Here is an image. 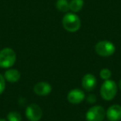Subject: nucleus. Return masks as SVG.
<instances>
[{
  "label": "nucleus",
  "instance_id": "obj_1",
  "mask_svg": "<svg viewBox=\"0 0 121 121\" xmlns=\"http://www.w3.org/2000/svg\"><path fill=\"white\" fill-rule=\"evenodd\" d=\"M62 26L67 32H76L81 27V18L75 13H67L62 18Z\"/></svg>",
  "mask_w": 121,
  "mask_h": 121
},
{
  "label": "nucleus",
  "instance_id": "obj_2",
  "mask_svg": "<svg viewBox=\"0 0 121 121\" xmlns=\"http://www.w3.org/2000/svg\"><path fill=\"white\" fill-rule=\"evenodd\" d=\"M16 52L10 47H5L0 51V67L4 69L11 68L16 62Z\"/></svg>",
  "mask_w": 121,
  "mask_h": 121
},
{
  "label": "nucleus",
  "instance_id": "obj_3",
  "mask_svg": "<svg viewBox=\"0 0 121 121\" xmlns=\"http://www.w3.org/2000/svg\"><path fill=\"white\" fill-rule=\"evenodd\" d=\"M118 86L114 81L106 80L102 84L99 90L100 95L104 100H112L117 95Z\"/></svg>",
  "mask_w": 121,
  "mask_h": 121
},
{
  "label": "nucleus",
  "instance_id": "obj_4",
  "mask_svg": "<svg viewBox=\"0 0 121 121\" xmlns=\"http://www.w3.org/2000/svg\"><path fill=\"white\" fill-rule=\"evenodd\" d=\"M95 51L100 56L109 57L115 52V46L109 41H100L96 43Z\"/></svg>",
  "mask_w": 121,
  "mask_h": 121
},
{
  "label": "nucleus",
  "instance_id": "obj_5",
  "mask_svg": "<svg viewBox=\"0 0 121 121\" xmlns=\"http://www.w3.org/2000/svg\"><path fill=\"white\" fill-rule=\"evenodd\" d=\"M106 116V111L100 105H94L87 110L86 119L87 121H103Z\"/></svg>",
  "mask_w": 121,
  "mask_h": 121
},
{
  "label": "nucleus",
  "instance_id": "obj_6",
  "mask_svg": "<svg viewBox=\"0 0 121 121\" xmlns=\"http://www.w3.org/2000/svg\"><path fill=\"white\" fill-rule=\"evenodd\" d=\"M26 118L29 121H39L42 117V109L37 104H31L25 110Z\"/></svg>",
  "mask_w": 121,
  "mask_h": 121
},
{
  "label": "nucleus",
  "instance_id": "obj_7",
  "mask_svg": "<svg viewBox=\"0 0 121 121\" xmlns=\"http://www.w3.org/2000/svg\"><path fill=\"white\" fill-rule=\"evenodd\" d=\"M86 99V94L81 89H73L69 91L67 95V100L72 104H79Z\"/></svg>",
  "mask_w": 121,
  "mask_h": 121
},
{
  "label": "nucleus",
  "instance_id": "obj_8",
  "mask_svg": "<svg viewBox=\"0 0 121 121\" xmlns=\"http://www.w3.org/2000/svg\"><path fill=\"white\" fill-rule=\"evenodd\" d=\"M81 85H82V87L83 89H85V91L87 92H91V91H94L95 88L96 87L97 80L93 74L88 73L83 76L82 80H81Z\"/></svg>",
  "mask_w": 121,
  "mask_h": 121
},
{
  "label": "nucleus",
  "instance_id": "obj_9",
  "mask_svg": "<svg viewBox=\"0 0 121 121\" xmlns=\"http://www.w3.org/2000/svg\"><path fill=\"white\" fill-rule=\"evenodd\" d=\"M52 86L48 82L40 81L34 86L33 91L38 96H47L52 92Z\"/></svg>",
  "mask_w": 121,
  "mask_h": 121
},
{
  "label": "nucleus",
  "instance_id": "obj_10",
  "mask_svg": "<svg viewBox=\"0 0 121 121\" xmlns=\"http://www.w3.org/2000/svg\"><path fill=\"white\" fill-rule=\"evenodd\" d=\"M106 117L109 121H119L121 119V106L113 104L106 110Z\"/></svg>",
  "mask_w": 121,
  "mask_h": 121
},
{
  "label": "nucleus",
  "instance_id": "obj_11",
  "mask_svg": "<svg viewBox=\"0 0 121 121\" xmlns=\"http://www.w3.org/2000/svg\"><path fill=\"white\" fill-rule=\"evenodd\" d=\"M4 78L7 81L10 83H16L20 80L21 73L18 70L13 68H9L4 73Z\"/></svg>",
  "mask_w": 121,
  "mask_h": 121
},
{
  "label": "nucleus",
  "instance_id": "obj_12",
  "mask_svg": "<svg viewBox=\"0 0 121 121\" xmlns=\"http://www.w3.org/2000/svg\"><path fill=\"white\" fill-rule=\"evenodd\" d=\"M84 7V0H71L69 2V8L71 13H78Z\"/></svg>",
  "mask_w": 121,
  "mask_h": 121
},
{
  "label": "nucleus",
  "instance_id": "obj_13",
  "mask_svg": "<svg viewBox=\"0 0 121 121\" xmlns=\"http://www.w3.org/2000/svg\"><path fill=\"white\" fill-rule=\"evenodd\" d=\"M57 10L61 13H67L70 10L69 1L68 0H57L56 3Z\"/></svg>",
  "mask_w": 121,
  "mask_h": 121
},
{
  "label": "nucleus",
  "instance_id": "obj_14",
  "mask_svg": "<svg viewBox=\"0 0 121 121\" xmlns=\"http://www.w3.org/2000/svg\"><path fill=\"white\" fill-rule=\"evenodd\" d=\"M8 121H22V116L17 111H11L7 115Z\"/></svg>",
  "mask_w": 121,
  "mask_h": 121
},
{
  "label": "nucleus",
  "instance_id": "obj_15",
  "mask_svg": "<svg viewBox=\"0 0 121 121\" xmlns=\"http://www.w3.org/2000/svg\"><path fill=\"white\" fill-rule=\"evenodd\" d=\"M112 76V72L108 68H103L100 71H99V76L102 80L106 81V80H109Z\"/></svg>",
  "mask_w": 121,
  "mask_h": 121
},
{
  "label": "nucleus",
  "instance_id": "obj_16",
  "mask_svg": "<svg viewBox=\"0 0 121 121\" xmlns=\"http://www.w3.org/2000/svg\"><path fill=\"white\" fill-rule=\"evenodd\" d=\"M6 87V80L3 75L0 74V95L3 94Z\"/></svg>",
  "mask_w": 121,
  "mask_h": 121
},
{
  "label": "nucleus",
  "instance_id": "obj_17",
  "mask_svg": "<svg viewBox=\"0 0 121 121\" xmlns=\"http://www.w3.org/2000/svg\"><path fill=\"white\" fill-rule=\"evenodd\" d=\"M86 100H87V102L90 103V104H94V103H95L96 100H97V98H96V96L95 95L91 94L87 96Z\"/></svg>",
  "mask_w": 121,
  "mask_h": 121
},
{
  "label": "nucleus",
  "instance_id": "obj_18",
  "mask_svg": "<svg viewBox=\"0 0 121 121\" xmlns=\"http://www.w3.org/2000/svg\"><path fill=\"white\" fill-rule=\"evenodd\" d=\"M118 87H119V89L121 90V80H120V81H119V85H118Z\"/></svg>",
  "mask_w": 121,
  "mask_h": 121
},
{
  "label": "nucleus",
  "instance_id": "obj_19",
  "mask_svg": "<svg viewBox=\"0 0 121 121\" xmlns=\"http://www.w3.org/2000/svg\"><path fill=\"white\" fill-rule=\"evenodd\" d=\"M0 121H8V120H6L5 119H0Z\"/></svg>",
  "mask_w": 121,
  "mask_h": 121
}]
</instances>
